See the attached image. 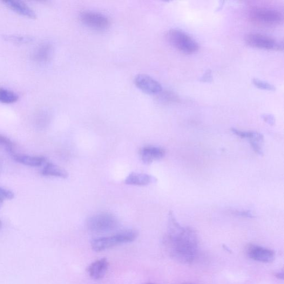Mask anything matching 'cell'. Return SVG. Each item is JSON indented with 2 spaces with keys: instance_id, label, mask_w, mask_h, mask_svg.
<instances>
[{
  "instance_id": "1",
  "label": "cell",
  "mask_w": 284,
  "mask_h": 284,
  "mask_svg": "<svg viewBox=\"0 0 284 284\" xmlns=\"http://www.w3.org/2000/svg\"><path fill=\"white\" fill-rule=\"evenodd\" d=\"M166 243L171 255L180 262H191L197 255V234L191 228L181 227L172 212L169 214Z\"/></svg>"
},
{
  "instance_id": "2",
  "label": "cell",
  "mask_w": 284,
  "mask_h": 284,
  "mask_svg": "<svg viewBox=\"0 0 284 284\" xmlns=\"http://www.w3.org/2000/svg\"><path fill=\"white\" fill-rule=\"evenodd\" d=\"M138 233L133 229L125 230L113 235L92 239L91 247L94 251L103 252L121 245L136 240Z\"/></svg>"
},
{
  "instance_id": "3",
  "label": "cell",
  "mask_w": 284,
  "mask_h": 284,
  "mask_svg": "<svg viewBox=\"0 0 284 284\" xmlns=\"http://www.w3.org/2000/svg\"><path fill=\"white\" fill-rule=\"evenodd\" d=\"M250 20L265 27H274L282 23L283 16L278 10L267 7H255L249 12Z\"/></svg>"
},
{
  "instance_id": "4",
  "label": "cell",
  "mask_w": 284,
  "mask_h": 284,
  "mask_svg": "<svg viewBox=\"0 0 284 284\" xmlns=\"http://www.w3.org/2000/svg\"><path fill=\"white\" fill-rule=\"evenodd\" d=\"M166 36L169 43L182 53L191 55L199 49L198 43L184 31L171 29L168 31Z\"/></svg>"
},
{
  "instance_id": "5",
  "label": "cell",
  "mask_w": 284,
  "mask_h": 284,
  "mask_svg": "<svg viewBox=\"0 0 284 284\" xmlns=\"http://www.w3.org/2000/svg\"><path fill=\"white\" fill-rule=\"evenodd\" d=\"M119 226L118 219L114 215L107 212L96 214L87 221V227L94 233H106L116 230Z\"/></svg>"
},
{
  "instance_id": "6",
  "label": "cell",
  "mask_w": 284,
  "mask_h": 284,
  "mask_svg": "<svg viewBox=\"0 0 284 284\" xmlns=\"http://www.w3.org/2000/svg\"><path fill=\"white\" fill-rule=\"evenodd\" d=\"M245 40L248 45L254 48L272 51L283 50V43L260 33H249L246 36Z\"/></svg>"
},
{
  "instance_id": "7",
  "label": "cell",
  "mask_w": 284,
  "mask_h": 284,
  "mask_svg": "<svg viewBox=\"0 0 284 284\" xmlns=\"http://www.w3.org/2000/svg\"><path fill=\"white\" fill-rule=\"evenodd\" d=\"M79 19L86 26L98 31L106 30L110 26L109 18L99 12L84 11L80 13Z\"/></svg>"
},
{
  "instance_id": "8",
  "label": "cell",
  "mask_w": 284,
  "mask_h": 284,
  "mask_svg": "<svg viewBox=\"0 0 284 284\" xmlns=\"http://www.w3.org/2000/svg\"><path fill=\"white\" fill-rule=\"evenodd\" d=\"M134 83L139 89L147 94H159L163 90L157 80L146 74H138L134 78Z\"/></svg>"
},
{
  "instance_id": "9",
  "label": "cell",
  "mask_w": 284,
  "mask_h": 284,
  "mask_svg": "<svg viewBox=\"0 0 284 284\" xmlns=\"http://www.w3.org/2000/svg\"><path fill=\"white\" fill-rule=\"evenodd\" d=\"M165 154L164 149L155 146H145L139 151L140 158L146 165H150L155 160L163 158Z\"/></svg>"
},
{
  "instance_id": "10",
  "label": "cell",
  "mask_w": 284,
  "mask_h": 284,
  "mask_svg": "<svg viewBox=\"0 0 284 284\" xmlns=\"http://www.w3.org/2000/svg\"><path fill=\"white\" fill-rule=\"evenodd\" d=\"M250 258L263 262L272 261L275 258L273 250L258 246H250L247 251Z\"/></svg>"
},
{
  "instance_id": "11",
  "label": "cell",
  "mask_w": 284,
  "mask_h": 284,
  "mask_svg": "<svg viewBox=\"0 0 284 284\" xmlns=\"http://www.w3.org/2000/svg\"><path fill=\"white\" fill-rule=\"evenodd\" d=\"M108 268V262L106 258L94 261L87 269V272L91 278L94 280L103 279L106 274Z\"/></svg>"
},
{
  "instance_id": "12",
  "label": "cell",
  "mask_w": 284,
  "mask_h": 284,
  "mask_svg": "<svg viewBox=\"0 0 284 284\" xmlns=\"http://www.w3.org/2000/svg\"><path fill=\"white\" fill-rule=\"evenodd\" d=\"M4 4L11 10L30 18H36V14L28 5L23 2L18 1H4Z\"/></svg>"
},
{
  "instance_id": "13",
  "label": "cell",
  "mask_w": 284,
  "mask_h": 284,
  "mask_svg": "<svg viewBox=\"0 0 284 284\" xmlns=\"http://www.w3.org/2000/svg\"><path fill=\"white\" fill-rule=\"evenodd\" d=\"M13 160L25 166L37 167L43 166L46 161L43 156H31V155L13 153L11 155Z\"/></svg>"
},
{
  "instance_id": "14",
  "label": "cell",
  "mask_w": 284,
  "mask_h": 284,
  "mask_svg": "<svg viewBox=\"0 0 284 284\" xmlns=\"http://www.w3.org/2000/svg\"><path fill=\"white\" fill-rule=\"evenodd\" d=\"M155 179L151 175L144 173H132L125 179L127 185L146 186L153 182Z\"/></svg>"
},
{
  "instance_id": "15",
  "label": "cell",
  "mask_w": 284,
  "mask_h": 284,
  "mask_svg": "<svg viewBox=\"0 0 284 284\" xmlns=\"http://www.w3.org/2000/svg\"><path fill=\"white\" fill-rule=\"evenodd\" d=\"M53 48L50 44L45 43L39 46L33 54V58L36 62L45 63L52 57Z\"/></svg>"
},
{
  "instance_id": "16",
  "label": "cell",
  "mask_w": 284,
  "mask_h": 284,
  "mask_svg": "<svg viewBox=\"0 0 284 284\" xmlns=\"http://www.w3.org/2000/svg\"><path fill=\"white\" fill-rule=\"evenodd\" d=\"M42 173L44 176L55 177L63 179H66L69 177V174L63 168L52 164H47Z\"/></svg>"
},
{
  "instance_id": "17",
  "label": "cell",
  "mask_w": 284,
  "mask_h": 284,
  "mask_svg": "<svg viewBox=\"0 0 284 284\" xmlns=\"http://www.w3.org/2000/svg\"><path fill=\"white\" fill-rule=\"evenodd\" d=\"M232 132L236 136L241 138L249 139L250 143L263 139V135L261 133L254 131H242L232 128Z\"/></svg>"
},
{
  "instance_id": "18",
  "label": "cell",
  "mask_w": 284,
  "mask_h": 284,
  "mask_svg": "<svg viewBox=\"0 0 284 284\" xmlns=\"http://www.w3.org/2000/svg\"><path fill=\"white\" fill-rule=\"evenodd\" d=\"M17 94L11 90L0 87V103L4 104H12L18 99Z\"/></svg>"
},
{
  "instance_id": "19",
  "label": "cell",
  "mask_w": 284,
  "mask_h": 284,
  "mask_svg": "<svg viewBox=\"0 0 284 284\" xmlns=\"http://www.w3.org/2000/svg\"><path fill=\"white\" fill-rule=\"evenodd\" d=\"M159 95V99L162 103L165 104H171L177 103L179 101V97L176 94L170 91H161Z\"/></svg>"
},
{
  "instance_id": "20",
  "label": "cell",
  "mask_w": 284,
  "mask_h": 284,
  "mask_svg": "<svg viewBox=\"0 0 284 284\" xmlns=\"http://www.w3.org/2000/svg\"><path fill=\"white\" fill-rule=\"evenodd\" d=\"M0 146L4 147L7 152L11 155L15 153L14 145L8 137L0 134Z\"/></svg>"
},
{
  "instance_id": "21",
  "label": "cell",
  "mask_w": 284,
  "mask_h": 284,
  "mask_svg": "<svg viewBox=\"0 0 284 284\" xmlns=\"http://www.w3.org/2000/svg\"><path fill=\"white\" fill-rule=\"evenodd\" d=\"M252 83L254 85L260 90L274 91L276 90V87L272 84H270L266 81L262 80L259 78H254L252 79Z\"/></svg>"
},
{
  "instance_id": "22",
  "label": "cell",
  "mask_w": 284,
  "mask_h": 284,
  "mask_svg": "<svg viewBox=\"0 0 284 284\" xmlns=\"http://www.w3.org/2000/svg\"><path fill=\"white\" fill-rule=\"evenodd\" d=\"M15 197V194L9 189L0 187V209L2 208L4 200H11Z\"/></svg>"
},
{
  "instance_id": "23",
  "label": "cell",
  "mask_w": 284,
  "mask_h": 284,
  "mask_svg": "<svg viewBox=\"0 0 284 284\" xmlns=\"http://www.w3.org/2000/svg\"><path fill=\"white\" fill-rule=\"evenodd\" d=\"M5 39L10 40V42L15 43H28L31 42V38L25 36H6Z\"/></svg>"
},
{
  "instance_id": "24",
  "label": "cell",
  "mask_w": 284,
  "mask_h": 284,
  "mask_svg": "<svg viewBox=\"0 0 284 284\" xmlns=\"http://www.w3.org/2000/svg\"><path fill=\"white\" fill-rule=\"evenodd\" d=\"M231 213L234 215L238 216H241V217H245V218H253V215L251 212L250 211H237V210H234L231 211Z\"/></svg>"
},
{
  "instance_id": "25",
  "label": "cell",
  "mask_w": 284,
  "mask_h": 284,
  "mask_svg": "<svg viewBox=\"0 0 284 284\" xmlns=\"http://www.w3.org/2000/svg\"><path fill=\"white\" fill-rule=\"evenodd\" d=\"M262 118L267 123L270 125H274L275 123V118L273 115L270 114H263Z\"/></svg>"
},
{
  "instance_id": "26",
  "label": "cell",
  "mask_w": 284,
  "mask_h": 284,
  "mask_svg": "<svg viewBox=\"0 0 284 284\" xmlns=\"http://www.w3.org/2000/svg\"><path fill=\"white\" fill-rule=\"evenodd\" d=\"M212 80V71L210 70H208L205 73L204 75L201 77L200 80L202 82H210Z\"/></svg>"
},
{
  "instance_id": "27",
  "label": "cell",
  "mask_w": 284,
  "mask_h": 284,
  "mask_svg": "<svg viewBox=\"0 0 284 284\" xmlns=\"http://www.w3.org/2000/svg\"><path fill=\"white\" fill-rule=\"evenodd\" d=\"M276 276L278 279L283 280V272L277 273L276 274Z\"/></svg>"
},
{
  "instance_id": "28",
  "label": "cell",
  "mask_w": 284,
  "mask_h": 284,
  "mask_svg": "<svg viewBox=\"0 0 284 284\" xmlns=\"http://www.w3.org/2000/svg\"><path fill=\"white\" fill-rule=\"evenodd\" d=\"M2 170V161L0 160V173H1Z\"/></svg>"
},
{
  "instance_id": "29",
  "label": "cell",
  "mask_w": 284,
  "mask_h": 284,
  "mask_svg": "<svg viewBox=\"0 0 284 284\" xmlns=\"http://www.w3.org/2000/svg\"><path fill=\"white\" fill-rule=\"evenodd\" d=\"M2 227V222L1 220H0V229H1Z\"/></svg>"
},
{
  "instance_id": "30",
  "label": "cell",
  "mask_w": 284,
  "mask_h": 284,
  "mask_svg": "<svg viewBox=\"0 0 284 284\" xmlns=\"http://www.w3.org/2000/svg\"><path fill=\"white\" fill-rule=\"evenodd\" d=\"M143 284H155V283H151V282H148V283H143Z\"/></svg>"
}]
</instances>
